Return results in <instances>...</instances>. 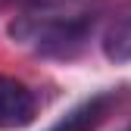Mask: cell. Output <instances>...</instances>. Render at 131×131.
Segmentation results:
<instances>
[{
    "label": "cell",
    "mask_w": 131,
    "mask_h": 131,
    "mask_svg": "<svg viewBox=\"0 0 131 131\" xmlns=\"http://www.w3.org/2000/svg\"><path fill=\"white\" fill-rule=\"evenodd\" d=\"M100 0H31L9 22L13 44L44 59H75L94 38Z\"/></svg>",
    "instance_id": "1"
},
{
    "label": "cell",
    "mask_w": 131,
    "mask_h": 131,
    "mask_svg": "<svg viewBox=\"0 0 131 131\" xmlns=\"http://www.w3.org/2000/svg\"><path fill=\"white\" fill-rule=\"evenodd\" d=\"M38 119V94L25 81L0 75V131H19Z\"/></svg>",
    "instance_id": "2"
},
{
    "label": "cell",
    "mask_w": 131,
    "mask_h": 131,
    "mask_svg": "<svg viewBox=\"0 0 131 131\" xmlns=\"http://www.w3.org/2000/svg\"><path fill=\"white\" fill-rule=\"evenodd\" d=\"M112 100H116V97H112L109 91L106 94H97V97H91V100L78 103L75 109H69L59 122H53L47 131H94L97 125L109 116Z\"/></svg>",
    "instance_id": "3"
},
{
    "label": "cell",
    "mask_w": 131,
    "mask_h": 131,
    "mask_svg": "<svg viewBox=\"0 0 131 131\" xmlns=\"http://www.w3.org/2000/svg\"><path fill=\"white\" fill-rule=\"evenodd\" d=\"M100 50L112 66L131 62V6L116 13L100 35Z\"/></svg>",
    "instance_id": "4"
},
{
    "label": "cell",
    "mask_w": 131,
    "mask_h": 131,
    "mask_svg": "<svg viewBox=\"0 0 131 131\" xmlns=\"http://www.w3.org/2000/svg\"><path fill=\"white\" fill-rule=\"evenodd\" d=\"M16 3L25 6V3H31V0H0V6H16Z\"/></svg>",
    "instance_id": "5"
},
{
    "label": "cell",
    "mask_w": 131,
    "mask_h": 131,
    "mask_svg": "<svg viewBox=\"0 0 131 131\" xmlns=\"http://www.w3.org/2000/svg\"><path fill=\"white\" fill-rule=\"evenodd\" d=\"M122 131H131V122H128V125H125V128H122Z\"/></svg>",
    "instance_id": "6"
}]
</instances>
